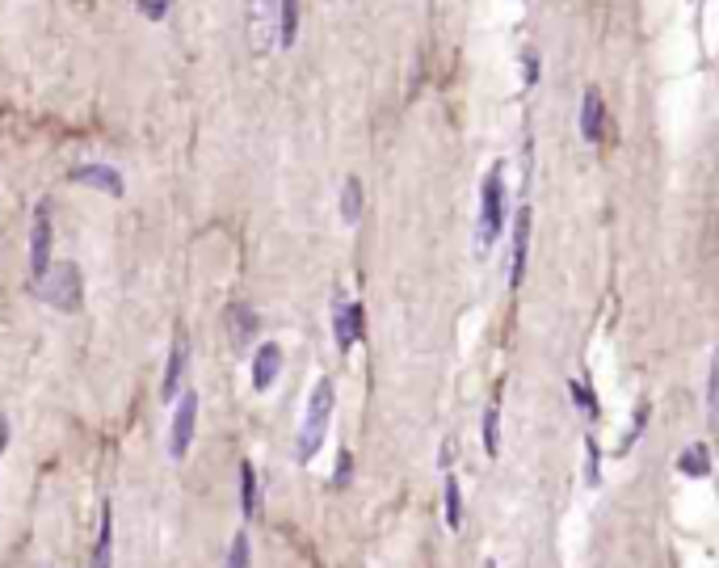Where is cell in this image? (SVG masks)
Wrapping results in <instances>:
<instances>
[{
  "mask_svg": "<svg viewBox=\"0 0 719 568\" xmlns=\"http://www.w3.org/2000/svg\"><path fill=\"white\" fill-rule=\"evenodd\" d=\"M68 181H76V186H89V190H101V194H110V198L127 194V181H122V173L114 165H101V160H85V165L68 169Z\"/></svg>",
  "mask_w": 719,
  "mask_h": 568,
  "instance_id": "8",
  "label": "cell"
},
{
  "mask_svg": "<svg viewBox=\"0 0 719 568\" xmlns=\"http://www.w3.org/2000/svg\"><path fill=\"white\" fill-rule=\"evenodd\" d=\"M278 9L282 0H244V34H249L253 55L278 51Z\"/></svg>",
  "mask_w": 719,
  "mask_h": 568,
  "instance_id": "4",
  "label": "cell"
},
{
  "mask_svg": "<svg viewBox=\"0 0 719 568\" xmlns=\"http://www.w3.org/2000/svg\"><path fill=\"white\" fill-rule=\"evenodd\" d=\"M34 291L43 303H51L55 312H80V303H85V278H80V266H72V261H51L47 274L34 282Z\"/></svg>",
  "mask_w": 719,
  "mask_h": 568,
  "instance_id": "3",
  "label": "cell"
},
{
  "mask_svg": "<svg viewBox=\"0 0 719 568\" xmlns=\"http://www.w3.org/2000/svg\"><path fill=\"white\" fill-rule=\"evenodd\" d=\"M526 257H530V207L518 211V223H513V249H509V287L518 291L526 278Z\"/></svg>",
  "mask_w": 719,
  "mask_h": 568,
  "instance_id": "9",
  "label": "cell"
},
{
  "mask_svg": "<svg viewBox=\"0 0 719 568\" xmlns=\"http://www.w3.org/2000/svg\"><path fill=\"white\" fill-rule=\"evenodd\" d=\"M169 5L173 0H139V13L148 17V22H164V17H169Z\"/></svg>",
  "mask_w": 719,
  "mask_h": 568,
  "instance_id": "24",
  "label": "cell"
},
{
  "mask_svg": "<svg viewBox=\"0 0 719 568\" xmlns=\"http://www.w3.org/2000/svg\"><path fill=\"white\" fill-rule=\"evenodd\" d=\"M568 392H572V400H577V409H581L589 421H598V413H602V409H598V396H593V388H589V383L572 379V383H568Z\"/></svg>",
  "mask_w": 719,
  "mask_h": 568,
  "instance_id": "22",
  "label": "cell"
},
{
  "mask_svg": "<svg viewBox=\"0 0 719 568\" xmlns=\"http://www.w3.org/2000/svg\"><path fill=\"white\" fill-rule=\"evenodd\" d=\"M585 484L589 489H598L602 484V446H598V438H585Z\"/></svg>",
  "mask_w": 719,
  "mask_h": 568,
  "instance_id": "21",
  "label": "cell"
},
{
  "mask_svg": "<svg viewBox=\"0 0 719 568\" xmlns=\"http://www.w3.org/2000/svg\"><path fill=\"white\" fill-rule=\"evenodd\" d=\"M43 568H51V564H43Z\"/></svg>",
  "mask_w": 719,
  "mask_h": 568,
  "instance_id": "31",
  "label": "cell"
},
{
  "mask_svg": "<svg viewBox=\"0 0 719 568\" xmlns=\"http://www.w3.org/2000/svg\"><path fill=\"white\" fill-rule=\"evenodd\" d=\"M505 228V165L497 160L480 181V211H476V257H488Z\"/></svg>",
  "mask_w": 719,
  "mask_h": 568,
  "instance_id": "2",
  "label": "cell"
},
{
  "mask_svg": "<svg viewBox=\"0 0 719 568\" xmlns=\"http://www.w3.org/2000/svg\"><path fill=\"white\" fill-rule=\"evenodd\" d=\"M677 472L690 476V480H707L711 476V451L707 442H690L682 455H677Z\"/></svg>",
  "mask_w": 719,
  "mask_h": 568,
  "instance_id": "16",
  "label": "cell"
},
{
  "mask_svg": "<svg viewBox=\"0 0 719 568\" xmlns=\"http://www.w3.org/2000/svg\"><path fill=\"white\" fill-rule=\"evenodd\" d=\"M450 459H455V442L446 438V442H442V451H438V468H442V472H450Z\"/></svg>",
  "mask_w": 719,
  "mask_h": 568,
  "instance_id": "27",
  "label": "cell"
},
{
  "mask_svg": "<svg viewBox=\"0 0 719 568\" xmlns=\"http://www.w3.org/2000/svg\"><path fill=\"white\" fill-rule=\"evenodd\" d=\"M602 131H606V101L598 89H585L581 93V135L585 144H602Z\"/></svg>",
  "mask_w": 719,
  "mask_h": 568,
  "instance_id": "11",
  "label": "cell"
},
{
  "mask_svg": "<svg viewBox=\"0 0 719 568\" xmlns=\"http://www.w3.org/2000/svg\"><path fill=\"white\" fill-rule=\"evenodd\" d=\"M333 341L341 354H349L362 341V303L358 299H349V295L333 299Z\"/></svg>",
  "mask_w": 719,
  "mask_h": 568,
  "instance_id": "7",
  "label": "cell"
},
{
  "mask_svg": "<svg viewBox=\"0 0 719 568\" xmlns=\"http://www.w3.org/2000/svg\"><path fill=\"white\" fill-rule=\"evenodd\" d=\"M648 417H652V404L648 400H640V409H635V421H631V430H627V438H623V446L614 455H627L635 442H640V434H644V425H648Z\"/></svg>",
  "mask_w": 719,
  "mask_h": 568,
  "instance_id": "23",
  "label": "cell"
},
{
  "mask_svg": "<svg viewBox=\"0 0 719 568\" xmlns=\"http://www.w3.org/2000/svg\"><path fill=\"white\" fill-rule=\"evenodd\" d=\"M358 219H362V177L349 173V177L341 181V223H349V228H354Z\"/></svg>",
  "mask_w": 719,
  "mask_h": 568,
  "instance_id": "19",
  "label": "cell"
},
{
  "mask_svg": "<svg viewBox=\"0 0 719 568\" xmlns=\"http://www.w3.org/2000/svg\"><path fill=\"white\" fill-rule=\"evenodd\" d=\"M715 379H719V367H715V358H711V362H707V392H703L707 413H715Z\"/></svg>",
  "mask_w": 719,
  "mask_h": 568,
  "instance_id": "26",
  "label": "cell"
},
{
  "mask_svg": "<svg viewBox=\"0 0 719 568\" xmlns=\"http://www.w3.org/2000/svg\"><path fill=\"white\" fill-rule=\"evenodd\" d=\"M526 80H539V59H534V51L526 55Z\"/></svg>",
  "mask_w": 719,
  "mask_h": 568,
  "instance_id": "29",
  "label": "cell"
},
{
  "mask_svg": "<svg viewBox=\"0 0 719 568\" xmlns=\"http://www.w3.org/2000/svg\"><path fill=\"white\" fill-rule=\"evenodd\" d=\"M480 442H484L488 459L501 455V400H492L488 409H484V417H480Z\"/></svg>",
  "mask_w": 719,
  "mask_h": 568,
  "instance_id": "18",
  "label": "cell"
},
{
  "mask_svg": "<svg viewBox=\"0 0 719 568\" xmlns=\"http://www.w3.org/2000/svg\"><path fill=\"white\" fill-rule=\"evenodd\" d=\"M278 371H282V346H278V341H261V346L253 350V388L270 392Z\"/></svg>",
  "mask_w": 719,
  "mask_h": 568,
  "instance_id": "10",
  "label": "cell"
},
{
  "mask_svg": "<svg viewBox=\"0 0 719 568\" xmlns=\"http://www.w3.org/2000/svg\"><path fill=\"white\" fill-rule=\"evenodd\" d=\"M93 568H114V501L101 505V522H97V543H93Z\"/></svg>",
  "mask_w": 719,
  "mask_h": 568,
  "instance_id": "14",
  "label": "cell"
},
{
  "mask_svg": "<svg viewBox=\"0 0 719 568\" xmlns=\"http://www.w3.org/2000/svg\"><path fill=\"white\" fill-rule=\"evenodd\" d=\"M349 476H354V455H349V451H341V459H337V476H333V484H337V489H345V484H349Z\"/></svg>",
  "mask_w": 719,
  "mask_h": 568,
  "instance_id": "25",
  "label": "cell"
},
{
  "mask_svg": "<svg viewBox=\"0 0 719 568\" xmlns=\"http://www.w3.org/2000/svg\"><path fill=\"white\" fill-rule=\"evenodd\" d=\"M177 409H173V425H169V459L181 463L194 446V430H198V392H177Z\"/></svg>",
  "mask_w": 719,
  "mask_h": 568,
  "instance_id": "5",
  "label": "cell"
},
{
  "mask_svg": "<svg viewBox=\"0 0 719 568\" xmlns=\"http://www.w3.org/2000/svg\"><path fill=\"white\" fill-rule=\"evenodd\" d=\"M257 329H261V320H257V312H253V303H232L228 308V333H232V346L236 350H244L249 341L257 337Z\"/></svg>",
  "mask_w": 719,
  "mask_h": 568,
  "instance_id": "13",
  "label": "cell"
},
{
  "mask_svg": "<svg viewBox=\"0 0 719 568\" xmlns=\"http://www.w3.org/2000/svg\"><path fill=\"white\" fill-rule=\"evenodd\" d=\"M442 518H446V531L455 535L463 526V489H459V476L455 472H442Z\"/></svg>",
  "mask_w": 719,
  "mask_h": 568,
  "instance_id": "15",
  "label": "cell"
},
{
  "mask_svg": "<svg viewBox=\"0 0 719 568\" xmlns=\"http://www.w3.org/2000/svg\"><path fill=\"white\" fill-rule=\"evenodd\" d=\"M240 514L249 518V522H253V518L261 514V489H257V468H253L249 459L240 463Z\"/></svg>",
  "mask_w": 719,
  "mask_h": 568,
  "instance_id": "17",
  "label": "cell"
},
{
  "mask_svg": "<svg viewBox=\"0 0 719 568\" xmlns=\"http://www.w3.org/2000/svg\"><path fill=\"white\" fill-rule=\"evenodd\" d=\"M333 409H337V388L333 379H316L312 383V396H307V409L299 421V434H295V463H312L316 451L328 438V425H333Z\"/></svg>",
  "mask_w": 719,
  "mask_h": 568,
  "instance_id": "1",
  "label": "cell"
},
{
  "mask_svg": "<svg viewBox=\"0 0 719 568\" xmlns=\"http://www.w3.org/2000/svg\"><path fill=\"white\" fill-rule=\"evenodd\" d=\"M186 362H190V341L177 337L173 350H169V367H164V379H160V400H177L181 392V375H186Z\"/></svg>",
  "mask_w": 719,
  "mask_h": 568,
  "instance_id": "12",
  "label": "cell"
},
{
  "mask_svg": "<svg viewBox=\"0 0 719 568\" xmlns=\"http://www.w3.org/2000/svg\"><path fill=\"white\" fill-rule=\"evenodd\" d=\"M5 446H9V417H0V459H5Z\"/></svg>",
  "mask_w": 719,
  "mask_h": 568,
  "instance_id": "28",
  "label": "cell"
},
{
  "mask_svg": "<svg viewBox=\"0 0 719 568\" xmlns=\"http://www.w3.org/2000/svg\"><path fill=\"white\" fill-rule=\"evenodd\" d=\"M223 568H253V543L249 531H236L228 543V556H223Z\"/></svg>",
  "mask_w": 719,
  "mask_h": 568,
  "instance_id": "20",
  "label": "cell"
},
{
  "mask_svg": "<svg viewBox=\"0 0 719 568\" xmlns=\"http://www.w3.org/2000/svg\"><path fill=\"white\" fill-rule=\"evenodd\" d=\"M484 568H497V564H492V560H484Z\"/></svg>",
  "mask_w": 719,
  "mask_h": 568,
  "instance_id": "30",
  "label": "cell"
},
{
  "mask_svg": "<svg viewBox=\"0 0 719 568\" xmlns=\"http://www.w3.org/2000/svg\"><path fill=\"white\" fill-rule=\"evenodd\" d=\"M51 266V207L47 198L34 207V223H30V282H38Z\"/></svg>",
  "mask_w": 719,
  "mask_h": 568,
  "instance_id": "6",
  "label": "cell"
}]
</instances>
